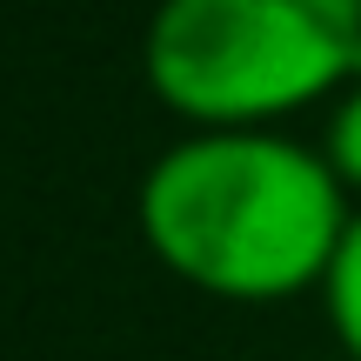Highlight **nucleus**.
I'll use <instances>...</instances> for the list:
<instances>
[{
    "mask_svg": "<svg viewBox=\"0 0 361 361\" xmlns=\"http://www.w3.org/2000/svg\"><path fill=\"white\" fill-rule=\"evenodd\" d=\"M141 234L161 261L221 301H288L322 288L348 188L322 147L281 128H188L141 174Z\"/></svg>",
    "mask_w": 361,
    "mask_h": 361,
    "instance_id": "nucleus-1",
    "label": "nucleus"
},
{
    "mask_svg": "<svg viewBox=\"0 0 361 361\" xmlns=\"http://www.w3.org/2000/svg\"><path fill=\"white\" fill-rule=\"evenodd\" d=\"M322 154H328V168L341 174V188H348V194H361V80H355L348 94H341L335 107H328Z\"/></svg>",
    "mask_w": 361,
    "mask_h": 361,
    "instance_id": "nucleus-4",
    "label": "nucleus"
},
{
    "mask_svg": "<svg viewBox=\"0 0 361 361\" xmlns=\"http://www.w3.org/2000/svg\"><path fill=\"white\" fill-rule=\"evenodd\" d=\"M348 7H355V13H361V0H348Z\"/></svg>",
    "mask_w": 361,
    "mask_h": 361,
    "instance_id": "nucleus-5",
    "label": "nucleus"
},
{
    "mask_svg": "<svg viewBox=\"0 0 361 361\" xmlns=\"http://www.w3.org/2000/svg\"><path fill=\"white\" fill-rule=\"evenodd\" d=\"M322 361H341V355H322Z\"/></svg>",
    "mask_w": 361,
    "mask_h": 361,
    "instance_id": "nucleus-6",
    "label": "nucleus"
},
{
    "mask_svg": "<svg viewBox=\"0 0 361 361\" xmlns=\"http://www.w3.org/2000/svg\"><path fill=\"white\" fill-rule=\"evenodd\" d=\"M322 308H328V328L341 341V361H361V207L341 228V247L322 274Z\"/></svg>",
    "mask_w": 361,
    "mask_h": 361,
    "instance_id": "nucleus-3",
    "label": "nucleus"
},
{
    "mask_svg": "<svg viewBox=\"0 0 361 361\" xmlns=\"http://www.w3.org/2000/svg\"><path fill=\"white\" fill-rule=\"evenodd\" d=\"M141 67L194 128H274L361 80V13L348 0H161Z\"/></svg>",
    "mask_w": 361,
    "mask_h": 361,
    "instance_id": "nucleus-2",
    "label": "nucleus"
}]
</instances>
